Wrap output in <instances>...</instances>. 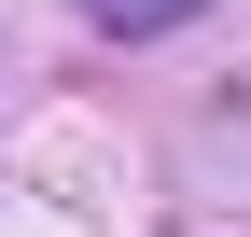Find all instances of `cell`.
<instances>
[{
  "label": "cell",
  "mask_w": 251,
  "mask_h": 237,
  "mask_svg": "<svg viewBox=\"0 0 251 237\" xmlns=\"http://www.w3.org/2000/svg\"><path fill=\"white\" fill-rule=\"evenodd\" d=\"M196 14V0H98V28H126V42H140V28H181Z\"/></svg>",
  "instance_id": "6da1fadb"
}]
</instances>
